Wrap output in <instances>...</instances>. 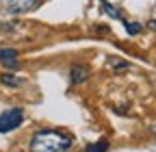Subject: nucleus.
<instances>
[{
  "instance_id": "1",
  "label": "nucleus",
  "mask_w": 156,
  "mask_h": 152,
  "mask_svg": "<svg viewBox=\"0 0 156 152\" xmlns=\"http://www.w3.org/2000/svg\"><path fill=\"white\" fill-rule=\"evenodd\" d=\"M72 137L58 130H37L30 139V152H67Z\"/></svg>"
},
{
  "instance_id": "2",
  "label": "nucleus",
  "mask_w": 156,
  "mask_h": 152,
  "mask_svg": "<svg viewBox=\"0 0 156 152\" xmlns=\"http://www.w3.org/2000/svg\"><path fill=\"white\" fill-rule=\"evenodd\" d=\"M24 120V113L22 109H9L0 115V132H9L13 128H17Z\"/></svg>"
},
{
  "instance_id": "3",
  "label": "nucleus",
  "mask_w": 156,
  "mask_h": 152,
  "mask_svg": "<svg viewBox=\"0 0 156 152\" xmlns=\"http://www.w3.org/2000/svg\"><path fill=\"white\" fill-rule=\"evenodd\" d=\"M37 0H5V9L9 13H24L35 7Z\"/></svg>"
},
{
  "instance_id": "4",
  "label": "nucleus",
  "mask_w": 156,
  "mask_h": 152,
  "mask_svg": "<svg viewBox=\"0 0 156 152\" xmlns=\"http://www.w3.org/2000/svg\"><path fill=\"white\" fill-rule=\"evenodd\" d=\"M87 76H89V67L87 65H74L69 70V81L72 83H83V81H87Z\"/></svg>"
},
{
  "instance_id": "5",
  "label": "nucleus",
  "mask_w": 156,
  "mask_h": 152,
  "mask_svg": "<svg viewBox=\"0 0 156 152\" xmlns=\"http://www.w3.org/2000/svg\"><path fill=\"white\" fill-rule=\"evenodd\" d=\"M108 150V143L102 139V141H98V143H91L89 148H87V152H106Z\"/></svg>"
},
{
  "instance_id": "6",
  "label": "nucleus",
  "mask_w": 156,
  "mask_h": 152,
  "mask_svg": "<svg viewBox=\"0 0 156 152\" xmlns=\"http://www.w3.org/2000/svg\"><path fill=\"white\" fill-rule=\"evenodd\" d=\"M0 81H2L5 85H9V87H17V85H22V78H15V76H11V74H5Z\"/></svg>"
},
{
  "instance_id": "7",
  "label": "nucleus",
  "mask_w": 156,
  "mask_h": 152,
  "mask_svg": "<svg viewBox=\"0 0 156 152\" xmlns=\"http://www.w3.org/2000/svg\"><path fill=\"white\" fill-rule=\"evenodd\" d=\"M7 59H17V52L15 50H0V61H7Z\"/></svg>"
},
{
  "instance_id": "8",
  "label": "nucleus",
  "mask_w": 156,
  "mask_h": 152,
  "mask_svg": "<svg viewBox=\"0 0 156 152\" xmlns=\"http://www.w3.org/2000/svg\"><path fill=\"white\" fill-rule=\"evenodd\" d=\"M126 31H128V35H136L141 31V24H136V22H126Z\"/></svg>"
},
{
  "instance_id": "9",
  "label": "nucleus",
  "mask_w": 156,
  "mask_h": 152,
  "mask_svg": "<svg viewBox=\"0 0 156 152\" xmlns=\"http://www.w3.org/2000/svg\"><path fill=\"white\" fill-rule=\"evenodd\" d=\"M104 11H106V13H108L111 17H119V11H117V9H115L113 5H106V2H104Z\"/></svg>"
},
{
  "instance_id": "10",
  "label": "nucleus",
  "mask_w": 156,
  "mask_h": 152,
  "mask_svg": "<svg viewBox=\"0 0 156 152\" xmlns=\"http://www.w3.org/2000/svg\"><path fill=\"white\" fill-rule=\"evenodd\" d=\"M2 65L9 67V70H15L17 67V59H7V61H2Z\"/></svg>"
},
{
  "instance_id": "11",
  "label": "nucleus",
  "mask_w": 156,
  "mask_h": 152,
  "mask_svg": "<svg viewBox=\"0 0 156 152\" xmlns=\"http://www.w3.org/2000/svg\"><path fill=\"white\" fill-rule=\"evenodd\" d=\"M108 63H113L115 67H126L128 63H124V61H119V59H108Z\"/></svg>"
},
{
  "instance_id": "12",
  "label": "nucleus",
  "mask_w": 156,
  "mask_h": 152,
  "mask_svg": "<svg viewBox=\"0 0 156 152\" xmlns=\"http://www.w3.org/2000/svg\"><path fill=\"white\" fill-rule=\"evenodd\" d=\"M147 26H150V28H154V31H156V20H152V22H150V24H147Z\"/></svg>"
},
{
  "instance_id": "13",
  "label": "nucleus",
  "mask_w": 156,
  "mask_h": 152,
  "mask_svg": "<svg viewBox=\"0 0 156 152\" xmlns=\"http://www.w3.org/2000/svg\"><path fill=\"white\" fill-rule=\"evenodd\" d=\"M154 130H156V128H154Z\"/></svg>"
}]
</instances>
